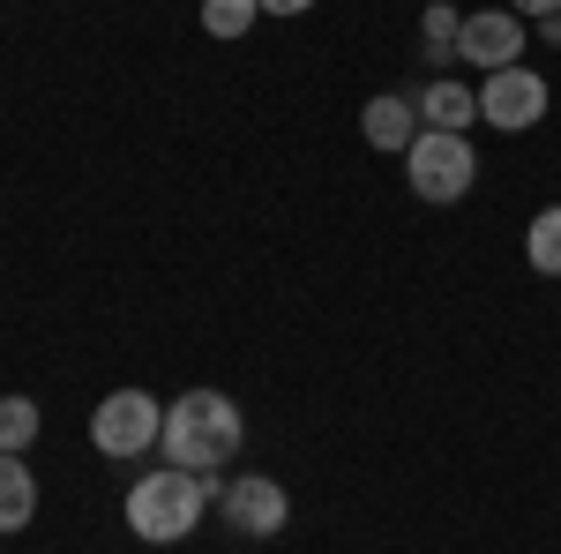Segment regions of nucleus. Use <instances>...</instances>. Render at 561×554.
<instances>
[{
	"instance_id": "obj_11",
	"label": "nucleus",
	"mask_w": 561,
	"mask_h": 554,
	"mask_svg": "<svg viewBox=\"0 0 561 554\" xmlns=\"http://www.w3.org/2000/svg\"><path fill=\"white\" fill-rule=\"evenodd\" d=\"M524 262H531L539 278H561V203L531 217V233H524Z\"/></svg>"
},
{
	"instance_id": "obj_1",
	"label": "nucleus",
	"mask_w": 561,
	"mask_h": 554,
	"mask_svg": "<svg viewBox=\"0 0 561 554\" xmlns=\"http://www.w3.org/2000/svg\"><path fill=\"white\" fill-rule=\"evenodd\" d=\"M240 405L225 397V389H187L165 405V434H158V450L173 457L180 472H225V457H240Z\"/></svg>"
},
{
	"instance_id": "obj_7",
	"label": "nucleus",
	"mask_w": 561,
	"mask_h": 554,
	"mask_svg": "<svg viewBox=\"0 0 561 554\" xmlns=\"http://www.w3.org/2000/svg\"><path fill=\"white\" fill-rule=\"evenodd\" d=\"M524 15H510V8H486V15H465V38H457V53H465V60H479V68H486V76H494V68H517L524 60Z\"/></svg>"
},
{
	"instance_id": "obj_15",
	"label": "nucleus",
	"mask_w": 561,
	"mask_h": 554,
	"mask_svg": "<svg viewBox=\"0 0 561 554\" xmlns=\"http://www.w3.org/2000/svg\"><path fill=\"white\" fill-rule=\"evenodd\" d=\"M510 15H531L539 23V15H561V0H510Z\"/></svg>"
},
{
	"instance_id": "obj_9",
	"label": "nucleus",
	"mask_w": 561,
	"mask_h": 554,
	"mask_svg": "<svg viewBox=\"0 0 561 554\" xmlns=\"http://www.w3.org/2000/svg\"><path fill=\"white\" fill-rule=\"evenodd\" d=\"M479 121V90H465V83H427L420 90V128H449V135H465Z\"/></svg>"
},
{
	"instance_id": "obj_13",
	"label": "nucleus",
	"mask_w": 561,
	"mask_h": 554,
	"mask_svg": "<svg viewBox=\"0 0 561 554\" xmlns=\"http://www.w3.org/2000/svg\"><path fill=\"white\" fill-rule=\"evenodd\" d=\"M262 15V0H203V31L210 38H248Z\"/></svg>"
},
{
	"instance_id": "obj_14",
	"label": "nucleus",
	"mask_w": 561,
	"mask_h": 554,
	"mask_svg": "<svg viewBox=\"0 0 561 554\" xmlns=\"http://www.w3.org/2000/svg\"><path fill=\"white\" fill-rule=\"evenodd\" d=\"M420 31H427V60H434V68H442V60L457 53V38H465V15H457L449 0H434L427 15H420Z\"/></svg>"
},
{
	"instance_id": "obj_3",
	"label": "nucleus",
	"mask_w": 561,
	"mask_h": 554,
	"mask_svg": "<svg viewBox=\"0 0 561 554\" xmlns=\"http://www.w3.org/2000/svg\"><path fill=\"white\" fill-rule=\"evenodd\" d=\"M404 172H412V195L457 203V195H472V180H479V150L449 128H420L412 150H404Z\"/></svg>"
},
{
	"instance_id": "obj_10",
	"label": "nucleus",
	"mask_w": 561,
	"mask_h": 554,
	"mask_svg": "<svg viewBox=\"0 0 561 554\" xmlns=\"http://www.w3.org/2000/svg\"><path fill=\"white\" fill-rule=\"evenodd\" d=\"M38 517V479L23 457H0V532H23Z\"/></svg>"
},
{
	"instance_id": "obj_2",
	"label": "nucleus",
	"mask_w": 561,
	"mask_h": 554,
	"mask_svg": "<svg viewBox=\"0 0 561 554\" xmlns=\"http://www.w3.org/2000/svg\"><path fill=\"white\" fill-rule=\"evenodd\" d=\"M210 502H225V479L217 472H142L128 487V524L135 540H150V547H173V540H187L195 524H203V510Z\"/></svg>"
},
{
	"instance_id": "obj_6",
	"label": "nucleus",
	"mask_w": 561,
	"mask_h": 554,
	"mask_svg": "<svg viewBox=\"0 0 561 554\" xmlns=\"http://www.w3.org/2000/svg\"><path fill=\"white\" fill-rule=\"evenodd\" d=\"M225 517H232L248 540H277V532L293 524V502H285V487H277V479L248 472V479H232V487H225Z\"/></svg>"
},
{
	"instance_id": "obj_5",
	"label": "nucleus",
	"mask_w": 561,
	"mask_h": 554,
	"mask_svg": "<svg viewBox=\"0 0 561 554\" xmlns=\"http://www.w3.org/2000/svg\"><path fill=\"white\" fill-rule=\"evenodd\" d=\"M547 98H554V90H547V76H531V68H494V76H486V90H479V121H486V128H502V135H524V128H539V121H547Z\"/></svg>"
},
{
	"instance_id": "obj_8",
	"label": "nucleus",
	"mask_w": 561,
	"mask_h": 554,
	"mask_svg": "<svg viewBox=\"0 0 561 554\" xmlns=\"http://www.w3.org/2000/svg\"><path fill=\"white\" fill-rule=\"evenodd\" d=\"M359 135H367L375 150H412V135H420V98H404V90H382V98H367V113H359Z\"/></svg>"
},
{
	"instance_id": "obj_16",
	"label": "nucleus",
	"mask_w": 561,
	"mask_h": 554,
	"mask_svg": "<svg viewBox=\"0 0 561 554\" xmlns=\"http://www.w3.org/2000/svg\"><path fill=\"white\" fill-rule=\"evenodd\" d=\"M314 0H262V15H307Z\"/></svg>"
},
{
	"instance_id": "obj_4",
	"label": "nucleus",
	"mask_w": 561,
	"mask_h": 554,
	"mask_svg": "<svg viewBox=\"0 0 561 554\" xmlns=\"http://www.w3.org/2000/svg\"><path fill=\"white\" fill-rule=\"evenodd\" d=\"M158 434H165V405L150 389H113L90 412V442L105 457H142V450H158Z\"/></svg>"
},
{
	"instance_id": "obj_12",
	"label": "nucleus",
	"mask_w": 561,
	"mask_h": 554,
	"mask_svg": "<svg viewBox=\"0 0 561 554\" xmlns=\"http://www.w3.org/2000/svg\"><path fill=\"white\" fill-rule=\"evenodd\" d=\"M38 442V397H0V457H23Z\"/></svg>"
},
{
	"instance_id": "obj_17",
	"label": "nucleus",
	"mask_w": 561,
	"mask_h": 554,
	"mask_svg": "<svg viewBox=\"0 0 561 554\" xmlns=\"http://www.w3.org/2000/svg\"><path fill=\"white\" fill-rule=\"evenodd\" d=\"M539 38H547V45H561V15H539Z\"/></svg>"
}]
</instances>
